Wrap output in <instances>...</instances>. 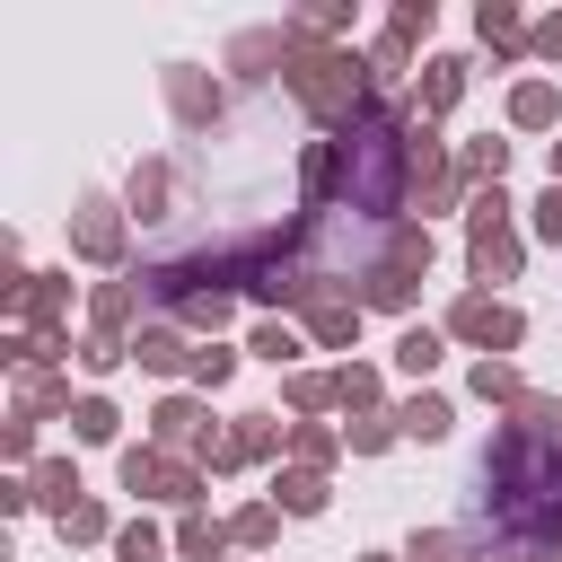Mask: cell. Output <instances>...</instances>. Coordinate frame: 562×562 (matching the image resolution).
<instances>
[{
    "label": "cell",
    "mask_w": 562,
    "mask_h": 562,
    "mask_svg": "<svg viewBox=\"0 0 562 562\" xmlns=\"http://www.w3.org/2000/svg\"><path fill=\"white\" fill-rule=\"evenodd\" d=\"M290 88H299V105H316L325 123H351V105H360V61L307 44V53L290 61Z\"/></svg>",
    "instance_id": "6da1fadb"
},
{
    "label": "cell",
    "mask_w": 562,
    "mask_h": 562,
    "mask_svg": "<svg viewBox=\"0 0 562 562\" xmlns=\"http://www.w3.org/2000/svg\"><path fill=\"white\" fill-rule=\"evenodd\" d=\"M465 255H474L483 281H509V272H518V237H509V202H501V184L474 202V220H465Z\"/></svg>",
    "instance_id": "7a4b0ae2"
},
{
    "label": "cell",
    "mask_w": 562,
    "mask_h": 562,
    "mask_svg": "<svg viewBox=\"0 0 562 562\" xmlns=\"http://www.w3.org/2000/svg\"><path fill=\"white\" fill-rule=\"evenodd\" d=\"M123 483L149 492V501H193V465H167V457H149V448L123 457Z\"/></svg>",
    "instance_id": "3957f363"
},
{
    "label": "cell",
    "mask_w": 562,
    "mask_h": 562,
    "mask_svg": "<svg viewBox=\"0 0 562 562\" xmlns=\"http://www.w3.org/2000/svg\"><path fill=\"white\" fill-rule=\"evenodd\" d=\"M457 334H465V342H483V351H509V342H518L527 325H518V307H492V299H465V307H457Z\"/></svg>",
    "instance_id": "277c9868"
},
{
    "label": "cell",
    "mask_w": 562,
    "mask_h": 562,
    "mask_svg": "<svg viewBox=\"0 0 562 562\" xmlns=\"http://www.w3.org/2000/svg\"><path fill=\"white\" fill-rule=\"evenodd\" d=\"M79 255H97V263L123 255V220H114V202H79Z\"/></svg>",
    "instance_id": "5b68a950"
},
{
    "label": "cell",
    "mask_w": 562,
    "mask_h": 562,
    "mask_svg": "<svg viewBox=\"0 0 562 562\" xmlns=\"http://www.w3.org/2000/svg\"><path fill=\"white\" fill-rule=\"evenodd\" d=\"M307 325H316V342H351V334H360V307L316 290V299H307Z\"/></svg>",
    "instance_id": "8992f818"
},
{
    "label": "cell",
    "mask_w": 562,
    "mask_h": 562,
    "mask_svg": "<svg viewBox=\"0 0 562 562\" xmlns=\"http://www.w3.org/2000/svg\"><path fill=\"white\" fill-rule=\"evenodd\" d=\"M474 395H483V404H527L518 369H501V360H483V369H474Z\"/></svg>",
    "instance_id": "52a82bcc"
},
{
    "label": "cell",
    "mask_w": 562,
    "mask_h": 562,
    "mask_svg": "<svg viewBox=\"0 0 562 562\" xmlns=\"http://www.w3.org/2000/svg\"><path fill=\"white\" fill-rule=\"evenodd\" d=\"M158 439H184V448H202L211 430H202V413H193V404L176 395V404H158Z\"/></svg>",
    "instance_id": "ba28073f"
},
{
    "label": "cell",
    "mask_w": 562,
    "mask_h": 562,
    "mask_svg": "<svg viewBox=\"0 0 562 562\" xmlns=\"http://www.w3.org/2000/svg\"><path fill=\"white\" fill-rule=\"evenodd\" d=\"M395 422H404L413 439H448V404H439V395H413V404H404Z\"/></svg>",
    "instance_id": "9c48e42d"
},
{
    "label": "cell",
    "mask_w": 562,
    "mask_h": 562,
    "mask_svg": "<svg viewBox=\"0 0 562 562\" xmlns=\"http://www.w3.org/2000/svg\"><path fill=\"white\" fill-rule=\"evenodd\" d=\"M457 70H465V61H430V79H422V114H439V105L457 97Z\"/></svg>",
    "instance_id": "30bf717a"
},
{
    "label": "cell",
    "mask_w": 562,
    "mask_h": 562,
    "mask_svg": "<svg viewBox=\"0 0 562 562\" xmlns=\"http://www.w3.org/2000/svg\"><path fill=\"white\" fill-rule=\"evenodd\" d=\"M509 114H518V123H553V88H544V79H527V88L509 97Z\"/></svg>",
    "instance_id": "8fae6325"
},
{
    "label": "cell",
    "mask_w": 562,
    "mask_h": 562,
    "mask_svg": "<svg viewBox=\"0 0 562 562\" xmlns=\"http://www.w3.org/2000/svg\"><path fill=\"white\" fill-rule=\"evenodd\" d=\"M132 351H140V360H149V369H176V360H184V342H176V334H167V325H149V334H140V342H132Z\"/></svg>",
    "instance_id": "7c38bea8"
},
{
    "label": "cell",
    "mask_w": 562,
    "mask_h": 562,
    "mask_svg": "<svg viewBox=\"0 0 562 562\" xmlns=\"http://www.w3.org/2000/svg\"><path fill=\"white\" fill-rule=\"evenodd\" d=\"M501 167H509V140H474V149H465V176H492V184H501Z\"/></svg>",
    "instance_id": "4fadbf2b"
},
{
    "label": "cell",
    "mask_w": 562,
    "mask_h": 562,
    "mask_svg": "<svg viewBox=\"0 0 562 562\" xmlns=\"http://www.w3.org/2000/svg\"><path fill=\"white\" fill-rule=\"evenodd\" d=\"M395 360H404V369H430V360H439V334H430V325H413V334L395 342Z\"/></svg>",
    "instance_id": "5bb4252c"
},
{
    "label": "cell",
    "mask_w": 562,
    "mask_h": 562,
    "mask_svg": "<svg viewBox=\"0 0 562 562\" xmlns=\"http://www.w3.org/2000/svg\"><path fill=\"white\" fill-rule=\"evenodd\" d=\"M70 422H79V439H114V404H97V395H88Z\"/></svg>",
    "instance_id": "9a60e30c"
},
{
    "label": "cell",
    "mask_w": 562,
    "mask_h": 562,
    "mask_svg": "<svg viewBox=\"0 0 562 562\" xmlns=\"http://www.w3.org/2000/svg\"><path fill=\"white\" fill-rule=\"evenodd\" d=\"M281 501L307 518V509H325V483H316V474H290V483H281Z\"/></svg>",
    "instance_id": "2e32d148"
},
{
    "label": "cell",
    "mask_w": 562,
    "mask_h": 562,
    "mask_svg": "<svg viewBox=\"0 0 562 562\" xmlns=\"http://www.w3.org/2000/svg\"><path fill=\"white\" fill-rule=\"evenodd\" d=\"M457 553H465V544H457L448 527H430V536H413V562H457Z\"/></svg>",
    "instance_id": "e0dca14e"
},
{
    "label": "cell",
    "mask_w": 562,
    "mask_h": 562,
    "mask_svg": "<svg viewBox=\"0 0 562 562\" xmlns=\"http://www.w3.org/2000/svg\"><path fill=\"white\" fill-rule=\"evenodd\" d=\"M334 395H342V404H378V378H369V369H342Z\"/></svg>",
    "instance_id": "ac0fdd59"
},
{
    "label": "cell",
    "mask_w": 562,
    "mask_h": 562,
    "mask_svg": "<svg viewBox=\"0 0 562 562\" xmlns=\"http://www.w3.org/2000/svg\"><path fill=\"white\" fill-rule=\"evenodd\" d=\"M509 35H518V9L492 0V9H483V44H509Z\"/></svg>",
    "instance_id": "d6986e66"
},
{
    "label": "cell",
    "mask_w": 562,
    "mask_h": 562,
    "mask_svg": "<svg viewBox=\"0 0 562 562\" xmlns=\"http://www.w3.org/2000/svg\"><path fill=\"white\" fill-rule=\"evenodd\" d=\"M53 404H61V378L35 369V378H26V413H53Z\"/></svg>",
    "instance_id": "ffe728a7"
},
{
    "label": "cell",
    "mask_w": 562,
    "mask_h": 562,
    "mask_svg": "<svg viewBox=\"0 0 562 562\" xmlns=\"http://www.w3.org/2000/svg\"><path fill=\"white\" fill-rule=\"evenodd\" d=\"M97 527H105V509H88V501H70V509H61V536H97Z\"/></svg>",
    "instance_id": "44dd1931"
},
{
    "label": "cell",
    "mask_w": 562,
    "mask_h": 562,
    "mask_svg": "<svg viewBox=\"0 0 562 562\" xmlns=\"http://www.w3.org/2000/svg\"><path fill=\"white\" fill-rule=\"evenodd\" d=\"M176 544H184V553H220V527H211V518H184V536H176Z\"/></svg>",
    "instance_id": "7402d4cb"
},
{
    "label": "cell",
    "mask_w": 562,
    "mask_h": 562,
    "mask_svg": "<svg viewBox=\"0 0 562 562\" xmlns=\"http://www.w3.org/2000/svg\"><path fill=\"white\" fill-rule=\"evenodd\" d=\"M123 562H158V527H123Z\"/></svg>",
    "instance_id": "603a6c76"
},
{
    "label": "cell",
    "mask_w": 562,
    "mask_h": 562,
    "mask_svg": "<svg viewBox=\"0 0 562 562\" xmlns=\"http://www.w3.org/2000/svg\"><path fill=\"white\" fill-rule=\"evenodd\" d=\"M132 316V290H97V325H123Z\"/></svg>",
    "instance_id": "cb8c5ba5"
},
{
    "label": "cell",
    "mask_w": 562,
    "mask_h": 562,
    "mask_svg": "<svg viewBox=\"0 0 562 562\" xmlns=\"http://www.w3.org/2000/svg\"><path fill=\"white\" fill-rule=\"evenodd\" d=\"M193 378H202V386H220V378H228V351H220V342H211V351H193Z\"/></svg>",
    "instance_id": "d4e9b609"
},
{
    "label": "cell",
    "mask_w": 562,
    "mask_h": 562,
    "mask_svg": "<svg viewBox=\"0 0 562 562\" xmlns=\"http://www.w3.org/2000/svg\"><path fill=\"white\" fill-rule=\"evenodd\" d=\"M536 228H544V237H553V246H562V184H553V193H544V202H536Z\"/></svg>",
    "instance_id": "484cf974"
},
{
    "label": "cell",
    "mask_w": 562,
    "mask_h": 562,
    "mask_svg": "<svg viewBox=\"0 0 562 562\" xmlns=\"http://www.w3.org/2000/svg\"><path fill=\"white\" fill-rule=\"evenodd\" d=\"M536 53H553V61H562V18H553V26H536Z\"/></svg>",
    "instance_id": "4316f807"
},
{
    "label": "cell",
    "mask_w": 562,
    "mask_h": 562,
    "mask_svg": "<svg viewBox=\"0 0 562 562\" xmlns=\"http://www.w3.org/2000/svg\"><path fill=\"white\" fill-rule=\"evenodd\" d=\"M553 184H562V140H553Z\"/></svg>",
    "instance_id": "83f0119b"
},
{
    "label": "cell",
    "mask_w": 562,
    "mask_h": 562,
    "mask_svg": "<svg viewBox=\"0 0 562 562\" xmlns=\"http://www.w3.org/2000/svg\"><path fill=\"white\" fill-rule=\"evenodd\" d=\"M544 562H562V544H553V553H544Z\"/></svg>",
    "instance_id": "f1b7e54d"
},
{
    "label": "cell",
    "mask_w": 562,
    "mask_h": 562,
    "mask_svg": "<svg viewBox=\"0 0 562 562\" xmlns=\"http://www.w3.org/2000/svg\"><path fill=\"white\" fill-rule=\"evenodd\" d=\"M474 562H492V553H474Z\"/></svg>",
    "instance_id": "f546056e"
}]
</instances>
